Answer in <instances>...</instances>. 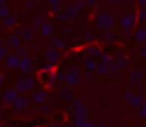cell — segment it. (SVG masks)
Masks as SVG:
<instances>
[{"mask_svg":"<svg viewBox=\"0 0 146 127\" xmlns=\"http://www.w3.org/2000/svg\"><path fill=\"white\" fill-rule=\"evenodd\" d=\"M145 103H146V96H145Z\"/></svg>","mask_w":146,"mask_h":127,"instance_id":"f907efd6","label":"cell"},{"mask_svg":"<svg viewBox=\"0 0 146 127\" xmlns=\"http://www.w3.org/2000/svg\"><path fill=\"white\" fill-rule=\"evenodd\" d=\"M137 19L140 22H146V6L145 7H140V10L137 13Z\"/></svg>","mask_w":146,"mask_h":127,"instance_id":"4316f807","label":"cell"},{"mask_svg":"<svg viewBox=\"0 0 146 127\" xmlns=\"http://www.w3.org/2000/svg\"><path fill=\"white\" fill-rule=\"evenodd\" d=\"M17 96H19V91H17L16 89H9V90H6V91L2 94V100H3L6 104H13V101L17 99Z\"/></svg>","mask_w":146,"mask_h":127,"instance_id":"30bf717a","label":"cell"},{"mask_svg":"<svg viewBox=\"0 0 146 127\" xmlns=\"http://www.w3.org/2000/svg\"><path fill=\"white\" fill-rule=\"evenodd\" d=\"M16 110H25V109H27L29 106H30V100L27 99V97H25V96H17V99L13 101V104H12Z\"/></svg>","mask_w":146,"mask_h":127,"instance_id":"7c38bea8","label":"cell"},{"mask_svg":"<svg viewBox=\"0 0 146 127\" xmlns=\"http://www.w3.org/2000/svg\"><path fill=\"white\" fill-rule=\"evenodd\" d=\"M139 127H146V124H143V126H139Z\"/></svg>","mask_w":146,"mask_h":127,"instance_id":"c3c4849f","label":"cell"},{"mask_svg":"<svg viewBox=\"0 0 146 127\" xmlns=\"http://www.w3.org/2000/svg\"><path fill=\"white\" fill-rule=\"evenodd\" d=\"M15 23H16L15 17H7V19L5 20V26H6V27H12V26H15Z\"/></svg>","mask_w":146,"mask_h":127,"instance_id":"1f68e13d","label":"cell"},{"mask_svg":"<svg viewBox=\"0 0 146 127\" xmlns=\"http://www.w3.org/2000/svg\"><path fill=\"white\" fill-rule=\"evenodd\" d=\"M83 66H85V69H86V70L95 72V70H96V67H98V63L95 61V59H93V57H88V59H85V61H83Z\"/></svg>","mask_w":146,"mask_h":127,"instance_id":"2e32d148","label":"cell"},{"mask_svg":"<svg viewBox=\"0 0 146 127\" xmlns=\"http://www.w3.org/2000/svg\"><path fill=\"white\" fill-rule=\"evenodd\" d=\"M96 127H109V126L105 124V123H100V124H96Z\"/></svg>","mask_w":146,"mask_h":127,"instance_id":"ee69618b","label":"cell"},{"mask_svg":"<svg viewBox=\"0 0 146 127\" xmlns=\"http://www.w3.org/2000/svg\"><path fill=\"white\" fill-rule=\"evenodd\" d=\"M140 56L143 57V59H146V43L142 46V49H140Z\"/></svg>","mask_w":146,"mask_h":127,"instance_id":"8d00e7d4","label":"cell"},{"mask_svg":"<svg viewBox=\"0 0 146 127\" xmlns=\"http://www.w3.org/2000/svg\"><path fill=\"white\" fill-rule=\"evenodd\" d=\"M103 39L106 41H113V40H116V34L113 32H110V30H106L105 34H103Z\"/></svg>","mask_w":146,"mask_h":127,"instance_id":"d4e9b609","label":"cell"},{"mask_svg":"<svg viewBox=\"0 0 146 127\" xmlns=\"http://www.w3.org/2000/svg\"><path fill=\"white\" fill-rule=\"evenodd\" d=\"M20 60H22V57L17 53L16 54H7V57H6V66L9 69H19Z\"/></svg>","mask_w":146,"mask_h":127,"instance_id":"9c48e42d","label":"cell"},{"mask_svg":"<svg viewBox=\"0 0 146 127\" xmlns=\"http://www.w3.org/2000/svg\"><path fill=\"white\" fill-rule=\"evenodd\" d=\"M88 53H89V56L93 57V59H98V57H102V56H103L102 50H100L98 46H89V47H88Z\"/></svg>","mask_w":146,"mask_h":127,"instance_id":"d6986e66","label":"cell"},{"mask_svg":"<svg viewBox=\"0 0 146 127\" xmlns=\"http://www.w3.org/2000/svg\"><path fill=\"white\" fill-rule=\"evenodd\" d=\"M49 2H50V5H52V6H59L60 0H49Z\"/></svg>","mask_w":146,"mask_h":127,"instance_id":"60d3db41","label":"cell"},{"mask_svg":"<svg viewBox=\"0 0 146 127\" xmlns=\"http://www.w3.org/2000/svg\"><path fill=\"white\" fill-rule=\"evenodd\" d=\"M17 54L23 59V57H27V50L25 49V47H19L17 49Z\"/></svg>","mask_w":146,"mask_h":127,"instance_id":"836d02e7","label":"cell"},{"mask_svg":"<svg viewBox=\"0 0 146 127\" xmlns=\"http://www.w3.org/2000/svg\"><path fill=\"white\" fill-rule=\"evenodd\" d=\"M123 99H125V101H126L130 107H135V109H136V107L139 109V107L145 103V97H143L142 94H139V93H137V94H136V93H133L130 89L125 91Z\"/></svg>","mask_w":146,"mask_h":127,"instance_id":"7a4b0ae2","label":"cell"},{"mask_svg":"<svg viewBox=\"0 0 146 127\" xmlns=\"http://www.w3.org/2000/svg\"><path fill=\"white\" fill-rule=\"evenodd\" d=\"M40 30H42V34H43V36H52L53 32H54V27H53V24H50V23H43V24L40 26Z\"/></svg>","mask_w":146,"mask_h":127,"instance_id":"44dd1931","label":"cell"},{"mask_svg":"<svg viewBox=\"0 0 146 127\" xmlns=\"http://www.w3.org/2000/svg\"><path fill=\"white\" fill-rule=\"evenodd\" d=\"M96 26L100 30H112L115 26V17L108 12H100L96 16Z\"/></svg>","mask_w":146,"mask_h":127,"instance_id":"6da1fadb","label":"cell"},{"mask_svg":"<svg viewBox=\"0 0 146 127\" xmlns=\"http://www.w3.org/2000/svg\"><path fill=\"white\" fill-rule=\"evenodd\" d=\"M92 73H93V72L86 70V72H85V74H83V76H85V79H86V80H90V79H92Z\"/></svg>","mask_w":146,"mask_h":127,"instance_id":"74e56055","label":"cell"},{"mask_svg":"<svg viewBox=\"0 0 146 127\" xmlns=\"http://www.w3.org/2000/svg\"><path fill=\"white\" fill-rule=\"evenodd\" d=\"M20 44H22V40L17 36H12V37L7 39V47H10V49H16L17 50L20 47Z\"/></svg>","mask_w":146,"mask_h":127,"instance_id":"e0dca14e","label":"cell"},{"mask_svg":"<svg viewBox=\"0 0 146 127\" xmlns=\"http://www.w3.org/2000/svg\"><path fill=\"white\" fill-rule=\"evenodd\" d=\"M73 5H75V7L78 9V12H82L83 7L86 6V2H83V0H76V2L73 3Z\"/></svg>","mask_w":146,"mask_h":127,"instance_id":"83f0119b","label":"cell"},{"mask_svg":"<svg viewBox=\"0 0 146 127\" xmlns=\"http://www.w3.org/2000/svg\"><path fill=\"white\" fill-rule=\"evenodd\" d=\"M73 124L76 127H96V124L90 121L88 117H76V116H75V120H73Z\"/></svg>","mask_w":146,"mask_h":127,"instance_id":"5bb4252c","label":"cell"},{"mask_svg":"<svg viewBox=\"0 0 146 127\" xmlns=\"http://www.w3.org/2000/svg\"><path fill=\"white\" fill-rule=\"evenodd\" d=\"M133 37L137 43H146V27H140L133 33Z\"/></svg>","mask_w":146,"mask_h":127,"instance_id":"9a60e30c","label":"cell"},{"mask_svg":"<svg viewBox=\"0 0 146 127\" xmlns=\"http://www.w3.org/2000/svg\"><path fill=\"white\" fill-rule=\"evenodd\" d=\"M109 2H110V3H120L122 0H109Z\"/></svg>","mask_w":146,"mask_h":127,"instance_id":"f6af8a7d","label":"cell"},{"mask_svg":"<svg viewBox=\"0 0 146 127\" xmlns=\"http://www.w3.org/2000/svg\"><path fill=\"white\" fill-rule=\"evenodd\" d=\"M35 26H36V27H39V26H42V17H40V16H39V17L36 19V23H35Z\"/></svg>","mask_w":146,"mask_h":127,"instance_id":"f35d334b","label":"cell"},{"mask_svg":"<svg viewBox=\"0 0 146 127\" xmlns=\"http://www.w3.org/2000/svg\"><path fill=\"white\" fill-rule=\"evenodd\" d=\"M19 70H20L22 73H30V72L33 70V61H32V59H29V57H23V59L20 60Z\"/></svg>","mask_w":146,"mask_h":127,"instance_id":"4fadbf2b","label":"cell"},{"mask_svg":"<svg viewBox=\"0 0 146 127\" xmlns=\"http://www.w3.org/2000/svg\"><path fill=\"white\" fill-rule=\"evenodd\" d=\"M60 97L64 101H72L73 100V91L67 87H63V89H60Z\"/></svg>","mask_w":146,"mask_h":127,"instance_id":"ffe728a7","label":"cell"},{"mask_svg":"<svg viewBox=\"0 0 146 127\" xmlns=\"http://www.w3.org/2000/svg\"><path fill=\"white\" fill-rule=\"evenodd\" d=\"M70 17H72V16L67 13V10H64V12H62V13L57 14V20H59V22H67Z\"/></svg>","mask_w":146,"mask_h":127,"instance_id":"484cf974","label":"cell"},{"mask_svg":"<svg viewBox=\"0 0 146 127\" xmlns=\"http://www.w3.org/2000/svg\"><path fill=\"white\" fill-rule=\"evenodd\" d=\"M0 97H2V94H0Z\"/></svg>","mask_w":146,"mask_h":127,"instance_id":"f5cc1de1","label":"cell"},{"mask_svg":"<svg viewBox=\"0 0 146 127\" xmlns=\"http://www.w3.org/2000/svg\"><path fill=\"white\" fill-rule=\"evenodd\" d=\"M73 110H75L76 117H88V107L82 100H75L73 101Z\"/></svg>","mask_w":146,"mask_h":127,"instance_id":"8992f818","label":"cell"},{"mask_svg":"<svg viewBox=\"0 0 146 127\" xmlns=\"http://www.w3.org/2000/svg\"><path fill=\"white\" fill-rule=\"evenodd\" d=\"M86 2V5H89V6H95L96 5V0H85Z\"/></svg>","mask_w":146,"mask_h":127,"instance_id":"ab89813d","label":"cell"},{"mask_svg":"<svg viewBox=\"0 0 146 127\" xmlns=\"http://www.w3.org/2000/svg\"><path fill=\"white\" fill-rule=\"evenodd\" d=\"M85 39H86L88 41H92V40L95 39V34H93V33H92L90 30H88V32L85 33Z\"/></svg>","mask_w":146,"mask_h":127,"instance_id":"e575fe53","label":"cell"},{"mask_svg":"<svg viewBox=\"0 0 146 127\" xmlns=\"http://www.w3.org/2000/svg\"><path fill=\"white\" fill-rule=\"evenodd\" d=\"M50 43H52V46L53 47H56V49H64L66 47V44H64V41L62 40V39H59V37H52V40H50Z\"/></svg>","mask_w":146,"mask_h":127,"instance_id":"7402d4cb","label":"cell"},{"mask_svg":"<svg viewBox=\"0 0 146 127\" xmlns=\"http://www.w3.org/2000/svg\"><path fill=\"white\" fill-rule=\"evenodd\" d=\"M80 80H82V73H80V70L78 67H72V69H69L64 73V83L67 86H70V87L79 84Z\"/></svg>","mask_w":146,"mask_h":127,"instance_id":"3957f363","label":"cell"},{"mask_svg":"<svg viewBox=\"0 0 146 127\" xmlns=\"http://www.w3.org/2000/svg\"><path fill=\"white\" fill-rule=\"evenodd\" d=\"M7 57V47L0 44V60H5Z\"/></svg>","mask_w":146,"mask_h":127,"instance_id":"f1b7e54d","label":"cell"},{"mask_svg":"<svg viewBox=\"0 0 146 127\" xmlns=\"http://www.w3.org/2000/svg\"><path fill=\"white\" fill-rule=\"evenodd\" d=\"M3 2H5V0H0V3H3Z\"/></svg>","mask_w":146,"mask_h":127,"instance_id":"681fc988","label":"cell"},{"mask_svg":"<svg viewBox=\"0 0 146 127\" xmlns=\"http://www.w3.org/2000/svg\"><path fill=\"white\" fill-rule=\"evenodd\" d=\"M0 127H3V126H2V123H0Z\"/></svg>","mask_w":146,"mask_h":127,"instance_id":"816d5d0a","label":"cell"},{"mask_svg":"<svg viewBox=\"0 0 146 127\" xmlns=\"http://www.w3.org/2000/svg\"><path fill=\"white\" fill-rule=\"evenodd\" d=\"M22 37H23L25 41H32L35 39V34H33V32L30 29H26V30L22 32Z\"/></svg>","mask_w":146,"mask_h":127,"instance_id":"603a6c76","label":"cell"},{"mask_svg":"<svg viewBox=\"0 0 146 127\" xmlns=\"http://www.w3.org/2000/svg\"><path fill=\"white\" fill-rule=\"evenodd\" d=\"M5 83V77H3V74H0V86H2Z\"/></svg>","mask_w":146,"mask_h":127,"instance_id":"7bdbcfd3","label":"cell"},{"mask_svg":"<svg viewBox=\"0 0 146 127\" xmlns=\"http://www.w3.org/2000/svg\"><path fill=\"white\" fill-rule=\"evenodd\" d=\"M47 97H49L47 91H44V90H37V91H35V93L32 94V101L36 103V104H44V103L47 101Z\"/></svg>","mask_w":146,"mask_h":127,"instance_id":"8fae6325","label":"cell"},{"mask_svg":"<svg viewBox=\"0 0 146 127\" xmlns=\"http://www.w3.org/2000/svg\"><path fill=\"white\" fill-rule=\"evenodd\" d=\"M137 3H139L140 7H145L146 6V0H137Z\"/></svg>","mask_w":146,"mask_h":127,"instance_id":"b9f144b4","label":"cell"},{"mask_svg":"<svg viewBox=\"0 0 146 127\" xmlns=\"http://www.w3.org/2000/svg\"><path fill=\"white\" fill-rule=\"evenodd\" d=\"M54 70V63H47L43 66V72H53Z\"/></svg>","mask_w":146,"mask_h":127,"instance_id":"d6a6232c","label":"cell"},{"mask_svg":"<svg viewBox=\"0 0 146 127\" xmlns=\"http://www.w3.org/2000/svg\"><path fill=\"white\" fill-rule=\"evenodd\" d=\"M64 127H76V126H75V124H73V123H72V124H66Z\"/></svg>","mask_w":146,"mask_h":127,"instance_id":"bcb514c9","label":"cell"},{"mask_svg":"<svg viewBox=\"0 0 146 127\" xmlns=\"http://www.w3.org/2000/svg\"><path fill=\"white\" fill-rule=\"evenodd\" d=\"M49 127H59L57 124H52V126H49Z\"/></svg>","mask_w":146,"mask_h":127,"instance_id":"7dc6e473","label":"cell"},{"mask_svg":"<svg viewBox=\"0 0 146 127\" xmlns=\"http://www.w3.org/2000/svg\"><path fill=\"white\" fill-rule=\"evenodd\" d=\"M139 116L146 120V103H143V104L139 107Z\"/></svg>","mask_w":146,"mask_h":127,"instance_id":"4dcf8cb0","label":"cell"},{"mask_svg":"<svg viewBox=\"0 0 146 127\" xmlns=\"http://www.w3.org/2000/svg\"><path fill=\"white\" fill-rule=\"evenodd\" d=\"M39 111L43 113V114H47L50 111V106H47V104H39Z\"/></svg>","mask_w":146,"mask_h":127,"instance_id":"f546056e","label":"cell"},{"mask_svg":"<svg viewBox=\"0 0 146 127\" xmlns=\"http://www.w3.org/2000/svg\"><path fill=\"white\" fill-rule=\"evenodd\" d=\"M116 64H117V69H119V72L120 70H125V69H127V66H129V61L126 60V59H119V60H116Z\"/></svg>","mask_w":146,"mask_h":127,"instance_id":"cb8c5ba5","label":"cell"},{"mask_svg":"<svg viewBox=\"0 0 146 127\" xmlns=\"http://www.w3.org/2000/svg\"><path fill=\"white\" fill-rule=\"evenodd\" d=\"M9 14V9L7 7H0V17H6Z\"/></svg>","mask_w":146,"mask_h":127,"instance_id":"d590c367","label":"cell"},{"mask_svg":"<svg viewBox=\"0 0 146 127\" xmlns=\"http://www.w3.org/2000/svg\"><path fill=\"white\" fill-rule=\"evenodd\" d=\"M44 59H46L49 63H54V64H56V63L62 59V54H60L59 49L53 47V49L46 50V53H44Z\"/></svg>","mask_w":146,"mask_h":127,"instance_id":"52a82bcc","label":"cell"},{"mask_svg":"<svg viewBox=\"0 0 146 127\" xmlns=\"http://www.w3.org/2000/svg\"><path fill=\"white\" fill-rule=\"evenodd\" d=\"M96 72H98L99 76H106V74H110V73H112V72H110V67H109L108 64H105V63H102V61L98 64Z\"/></svg>","mask_w":146,"mask_h":127,"instance_id":"ac0fdd59","label":"cell"},{"mask_svg":"<svg viewBox=\"0 0 146 127\" xmlns=\"http://www.w3.org/2000/svg\"><path fill=\"white\" fill-rule=\"evenodd\" d=\"M136 20H137V16L135 13H126L120 19V26L125 30H132L135 27V24H136Z\"/></svg>","mask_w":146,"mask_h":127,"instance_id":"5b68a950","label":"cell"},{"mask_svg":"<svg viewBox=\"0 0 146 127\" xmlns=\"http://www.w3.org/2000/svg\"><path fill=\"white\" fill-rule=\"evenodd\" d=\"M142 80H143V72H140V70L130 72V74H129V84H130V87H137L142 83Z\"/></svg>","mask_w":146,"mask_h":127,"instance_id":"ba28073f","label":"cell"},{"mask_svg":"<svg viewBox=\"0 0 146 127\" xmlns=\"http://www.w3.org/2000/svg\"><path fill=\"white\" fill-rule=\"evenodd\" d=\"M36 87V82H35V79H32V77H22L17 83H16V90L19 91V93H26V91H30V90H33Z\"/></svg>","mask_w":146,"mask_h":127,"instance_id":"277c9868","label":"cell"}]
</instances>
